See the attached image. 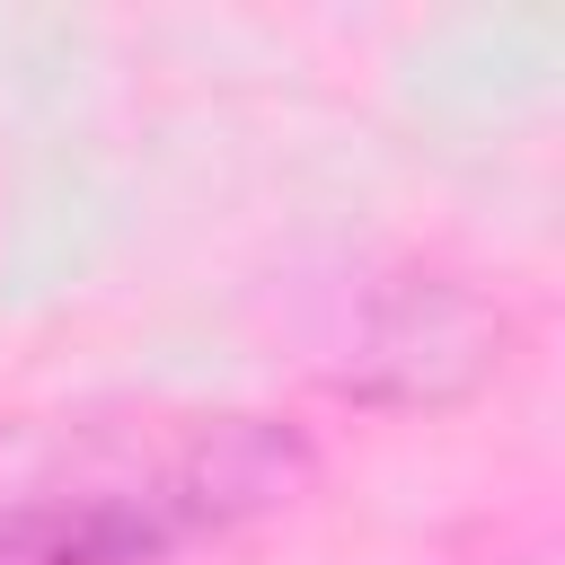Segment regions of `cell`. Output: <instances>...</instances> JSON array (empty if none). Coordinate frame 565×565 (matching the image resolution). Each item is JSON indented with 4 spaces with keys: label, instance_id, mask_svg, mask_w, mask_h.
<instances>
[{
    "label": "cell",
    "instance_id": "obj_1",
    "mask_svg": "<svg viewBox=\"0 0 565 565\" xmlns=\"http://www.w3.org/2000/svg\"><path fill=\"white\" fill-rule=\"evenodd\" d=\"M309 494L274 415H79L0 441V565H230Z\"/></svg>",
    "mask_w": 565,
    "mask_h": 565
}]
</instances>
